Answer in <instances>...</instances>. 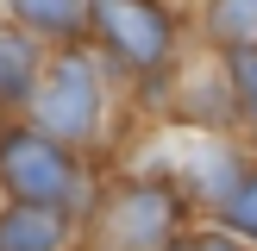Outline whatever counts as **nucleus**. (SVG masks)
I'll return each mask as SVG.
<instances>
[{
	"label": "nucleus",
	"mask_w": 257,
	"mask_h": 251,
	"mask_svg": "<svg viewBox=\"0 0 257 251\" xmlns=\"http://www.w3.org/2000/svg\"><path fill=\"white\" fill-rule=\"evenodd\" d=\"M0 176L13 182V195H19L25 207H50V201L69 188V163L38 132H13L7 145H0Z\"/></svg>",
	"instance_id": "f257e3e1"
},
{
	"label": "nucleus",
	"mask_w": 257,
	"mask_h": 251,
	"mask_svg": "<svg viewBox=\"0 0 257 251\" xmlns=\"http://www.w3.org/2000/svg\"><path fill=\"white\" fill-rule=\"evenodd\" d=\"M94 19L107 25V38L132 63H157L163 44H170V25H163L157 7H145V0H94Z\"/></svg>",
	"instance_id": "f03ea898"
},
{
	"label": "nucleus",
	"mask_w": 257,
	"mask_h": 251,
	"mask_svg": "<svg viewBox=\"0 0 257 251\" xmlns=\"http://www.w3.org/2000/svg\"><path fill=\"white\" fill-rule=\"evenodd\" d=\"M38 107H44L50 132H88L94 126V75H88V63H57Z\"/></svg>",
	"instance_id": "7ed1b4c3"
},
{
	"label": "nucleus",
	"mask_w": 257,
	"mask_h": 251,
	"mask_svg": "<svg viewBox=\"0 0 257 251\" xmlns=\"http://www.w3.org/2000/svg\"><path fill=\"white\" fill-rule=\"evenodd\" d=\"M163 232H170V201H163V195H132V201H119V213H113V226H107L113 251L157 245Z\"/></svg>",
	"instance_id": "20e7f679"
},
{
	"label": "nucleus",
	"mask_w": 257,
	"mask_h": 251,
	"mask_svg": "<svg viewBox=\"0 0 257 251\" xmlns=\"http://www.w3.org/2000/svg\"><path fill=\"white\" fill-rule=\"evenodd\" d=\"M57 213L50 207H13L7 220H0V251H50L57 245Z\"/></svg>",
	"instance_id": "39448f33"
},
{
	"label": "nucleus",
	"mask_w": 257,
	"mask_h": 251,
	"mask_svg": "<svg viewBox=\"0 0 257 251\" xmlns=\"http://www.w3.org/2000/svg\"><path fill=\"white\" fill-rule=\"evenodd\" d=\"M13 7H19L25 19L50 25V32H63V25H75V19H82V0H13Z\"/></svg>",
	"instance_id": "423d86ee"
},
{
	"label": "nucleus",
	"mask_w": 257,
	"mask_h": 251,
	"mask_svg": "<svg viewBox=\"0 0 257 251\" xmlns=\"http://www.w3.org/2000/svg\"><path fill=\"white\" fill-rule=\"evenodd\" d=\"M213 25H220V38H251L257 32V0H220Z\"/></svg>",
	"instance_id": "0eeeda50"
},
{
	"label": "nucleus",
	"mask_w": 257,
	"mask_h": 251,
	"mask_svg": "<svg viewBox=\"0 0 257 251\" xmlns=\"http://www.w3.org/2000/svg\"><path fill=\"white\" fill-rule=\"evenodd\" d=\"M226 220H232L238 232H251V238H257V182H245L232 201H226Z\"/></svg>",
	"instance_id": "6e6552de"
},
{
	"label": "nucleus",
	"mask_w": 257,
	"mask_h": 251,
	"mask_svg": "<svg viewBox=\"0 0 257 251\" xmlns=\"http://www.w3.org/2000/svg\"><path fill=\"white\" fill-rule=\"evenodd\" d=\"M19 82H25V50L0 38V94H13V88H19Z\"/></svg>",
	"instance_id": "1a4fd4ad"
},
{
	"label": "nucleus",
	"mask_w": 257,
	"mask_h": 251,
	"mask_svg": "<svg viewBox=\"0 0 257 251\" xmlns=\"http://www.w3.org/2000/svg\"><path fill=\"white\" fill-rule=\"evenodd\" d=\"M238 75H245V94H251V107H257V57H238Z\"/></svg>",
	"instance_id": "9d476101"
},
{
	"label": "nucleus",
	"mask_w": 257,
	"mask_h": 251,
	"mask_svg": "<svg viewBox=\"0 0 257 251\" xmlns=\"http://www.w3.org/2000/svg\"><path fill=\"white\" fill-rule=\"evenodd\" d=\"M188 251H232V245H226V238H195Z\"/></svg>",
	"instance_id": "9b49d317"
}]
</instances>
